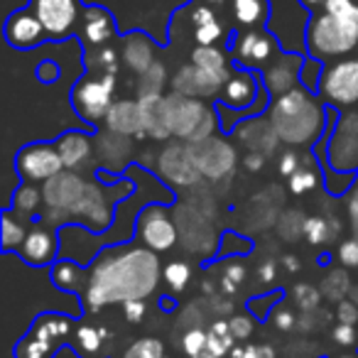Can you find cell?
Returning <instances> with one entry per match:
<instances>
[{
	"label": "cell",
	"instance_id": "obj_57",
	"mask_svg": "<svg viewBox=\"0 0 358 358\" xmlns=\"http://www.w3.org/2000/svg\"><path fill=\"white\" fill-rule=\"evenodd\" d=\"M199 3L214 8V10H221V8H229L231 6V0H199Z\"/></svg>",
	"mask_w": 358,
	"mask_h": 358
},
{
	"label": "cell",
	"instance_id": "obj_38",
	"mask_svg": "<svg viewBox=\"0 0 358 358\" xmlns=\"http://www.w3.org/2000/svg\"><path fill=\"white\" fill-rule=\"evenodd\" d=\"M319 185V177L312 167H299L297 172L289 177V192L292 194H307Z\"/></svg>",
	"mask_w": 358,
	"mask_h": 358
},
{
	"label": "cell",
	"instance_id": "obj_43",
	"mask_svg": "<svg viewBox=\"0 0 358 358\" xmlns=\"http://www.w3.org/2000/svg\"><path fill=\"white\" fill-rule=\"evenodd\" d=\"M294 299H297V304L304 312H309V309H314L319 304L322 294H319V289H314L312 285H299V287L294 289Z\"/></svg>",
	"mask_w": 358,
	"mask_h": 358
},
{
	"label": "cell",
	"instance_id": "obj_48",
	"mask_svg": "<svg viewBox=\"0 0 358 358\" xmlns=\"http://www.w3.org/2000/svg\"><path fill=\"white\" fill-rule=\"evenodd\" d=\"M123 312H125V319H128L130 324L143 322V317H145V302H143V299H133V302H123Z\"/></svg>",
	"mask_w": 358,
	"mask_h": 358
},
{
	"label": "cell",
	"instance_id": "obj_6",
	"mask_svg": "<svg viewBox=\"0 0 358 358\" xmlns=\"http://www.w3.org/2000/svg\"><path fill=\"white\" fill-rule=\"evenodd\" d=\"M71 334V319L57 312L35 317L25 336L17 341L15 358H52L66 343Z\"/></svg>",
	"mask_w": 358,
	"mask_h": 358
},
{
	"label": "cell",
	"instance_id": "obj_50",
	"mask_svg": "<svg viewBox=\"0 0 358 358\" xmlns=\"http://www.w3.org/2000/svg\"><path fill=\"white\" fill-rule=\"evenodd\" d=\"M299 162H302V157H299L294 150H289V152L282 155V159H280V172H282L285 177H292L299 169Z\"/></svg>",
	"mask_w": 358,
	"mask_h": 358
},
{
	"label": "cell",
	"instance_id": "obj_29",
	"mask_svg": "<svg viewBox=\"0 0 358 358\" xmlns=\"http://www.w3.org/2000/svg\"><path fill=\"white\" fill-rule=\"evenodd\" d=\"M27 231H30L27 224L15 219L10 209L3 211V216H0V248H3V253H13V250L17 253L20 245L25 243Z\"/></svg>",
	"mask_w": 358,
	"mask_h": 358
},
{
	"label": "cell",
	"instance_id": "obj_9",
	"mask_svg": "<svg viewBox=\"0 0 358 358\" xmlns=\"http://www.w3.org/2000/svg\"><path fill=\"white\" fill-rule=\"evenodd\" d=\"M327 148V167L338 174L358 172V108L341 110L338 123L331 125L324 138Z\"/></svg>",
	"mask_w": 358,
	"mask_h": 358
},
{
	"label": "cell",
	"instance_id": "obj_49",
	"mask_svg": "<svg viewBox=\"0 0 358 358\" xmlns=\"http://www.w3.org/2000/svg\"><path fill=\"white\" fill-rule=\"evenodd\" d=\"M334 341H338L341 346L356 343V329H353V324H338V327L334 329Z\"/></svg>",
	"mask_w": 358,
	"mask_h": 358
},
{
	"label": "cell",
	"instance_id": "obj_1",
	"mask_svg": "<svg viewBox=\"0 0 358 358\" xmlns=\"http://www.w3.org/2000/svg\"><path fill=\"white\" fill-rule=\"evenodd\" d=\"M159 280V260L150 248L106 250L91 263L84 299L91 312L115 302L145 299Z\"/></svg>",
	"mask_w": 358,
	"mask_h": 358
},
{
	"label": "cell",
	"instance_id": "obj_35",
	"mask_svg": "<svg viewBox=\"0 0 358 358\" xmlns=\"http://www.w3.org/2000/svg\"><path fill=\"white\" fill-rule=\"evenodd\" d=\"M162 275H164V282H167L174 292H182L192 278V268L187 263H182V260H174V263H169L167 268L162 270Z\"/></svg>",
	"mask_w": 358,
	"mask_h": 358
},
{
	"label": "cell",
	"instance_id": "obj_25",
	"mask_svg": "<svg viewBox=\"0 0 358 358\" xmlns=\"http://www.w3.org/2000/svg\"><path fill=\"white\" fill-rule=\"evenodd\" d=\"M106 125H108V130H113V133H118V135H125V138L145 135L138 101H115V103L110 106L108 115H106Z\"/></svg>",
	"mask_w": 358,
	"mask_h": 358
},
{
	"label": "cell",
	"instance_id": "obj_26",
	"mask_svg": "<svg viewBox=\"0 0 358 358\" xmlns=\"http://www.w3.org/2000/svg\"><path fill=\"white\" fill-rule=\"evenodd\" d=\"M57 150H59L62 159H64L66 169H79L86 159L91 157V150H94V143L86 133H79V130H66L59 138L55 140Z\"/></svg>",
	"mask_w": 358,
	"mask_h": 358
},
{
	"label": "cell",
	"instance_id": "obj_10",
	"mask_svg": "<svg viewBox=\"0 0 358 358\" xmlns=\"http://www.w3.org/2000/svg\"><path fill=\"white\" fill-rule=\"evenodd\" d=\"M226 50H229L231 62L236 66L250 71H263L282 52V47H280L278 37L268 27H263V30L234 32Z\"/></svg>",
	"mask_w": 358,
	"mask_h": 358
},
{
	"label": "cell",
	"instance_id": "obj_61",
	"mask_svg": "<svg viewBox=\"0 0 358 358\" xmlns=\"http://www.w3.org/2000/svg\"><path fill=\"white\" fill-rule=\"evenodd\" d=\"M273 358H275V356H273Z\"/></svg>",
	"mask_w": 358,
	"mask_h": 358
},
{
	"label": "cell",
	"instance_id": "obj_16",
	"mask_svg": "<svg viewBox=\"0 0 358 358\" xmlns=\"http://www.w3.org/2000/svg\"><path fill=\"white\" fill-rule=\"evenodd\" d=\"M3 35H6V42L13 47V50H35L42 42H47L45 25L40 22V17L35 15L30 6L20 8V10H13L8 15L6 25H3Z\"/></svg>",
	"mask_w": 358,
	"mask_h": 358
},
{
	"label": "cell",
	"instance_id": "obj_46",
	"mask_svg": "<svg viewBox=\"0 0 358 358\" xmlns=\"http://www.w3.org/2000/svg\"><path fill=\"white\" fill-rule=\"evenodd\" d=\"M336 319L341 324H353L356 327L358 322V304L353 299H341L336 307Z\"/></svg>",
	"mask_w": 358,
	"mask_h": 358
},
{
	"label": "cell",
	"instance_id": "obj_40",
	"mask_svg": "<svg viewBox=\"0 0 358 358\" xmlns=\"http://www.w3.org/2000/svg\"><path fill=\"white\" fill-rule=\"evenodd\" d=\"M182 348L187 351V356H201V353L209 348V334H204L201 329H192V331L185 334V341H182Z\"/></svg>",
	"mask_w": 358,
	"mask_h": 358
},
{
	"label": "cell",
	"instance_id": "obj_36",
	"mask_svg": "<svg viewBox=\"0 0 358 358\" xmlns=\"http://www.w3.org/2000/svg\"><path fill=\"white\" fill-rule=\"evenodd\" d=\"M123 358H167V356H164V346L157 338H140V341H135L123 353Z\"/></svg>",
	"mask_w": 358,
	"mask_h": 358
},
{
	"label": "cell",
	"instance_id": "obj_34",
	"mask_svg": "<svg viewBox=\"0 0 358 358\" xmlns=\"http://www.w3.org/2000/svg\"><path fill=\"white\" fill-rule=\"evenodd\" d=\"M231 343H234V334H231L229 322H216L214 327H211L209 348H206V351L214 353L216 358H221L231 348Z\"/></svg>",
	"mask_w": 358,
	"mask_h": 358
},
{
	"label": "cell",
	"instance_id": "obj_47",
	"mask_svg": "<svg viewBox=\"0 0 358 358\" xmlns=\"http://www.w3.org/2000/svg\"><path fill=\"white\" fill-rule=\"evenodd\" d=\"M229 327H231L234 338H248L250 334H253V322H250L248 317H234L229 322Z\"/></svg>",
	"mask_w": 358,
	"mask_h": 358
},
{
	"label": "cell",
	"instance_id": "obj_18",
	"mask_svg": "<svg viewBox=\"0 0 358 358\" xmlns=\"http://www.w3.org/2000/svg\"><path fill=\"white\" fill-rule=\"evenodd\" d=\"M115 37H118V25L113 13L103 6H86L76 30V40H81L84 50H99L110 45Z\"/></svg>",
	"mask_w": 358,
	"mask_h": 358
},
{
	"label": "cell",
	"instance_id": "obj_8",
	"mask_svg": "<svg viewBox=\"0 0 358 358\" xmlns=\"http://www.w3.org/2000/svg\"><path fill=\"white\" fill-rule=\"evenodd\" d=\"M172 20L189 30L194 47H229V40L234 35L231 27H226V22L221 20L219 10L199 0H189L185 8H179Z\"/></svg>",
	"mask_w": 358,
	"mask_h": 358
},
{
	"label": "cell",
	"instance_id": "obj_58",
	"mask_svg": "<svg viewBox=\"0 0 358 358\" xmlns=\"http://www.w3.org/2000/svg\"><path fill=\"white\" fill-rule=\"evenodd\" d=\"M285 265H287L289 273H297V270H299V258H292V255H287V258H285Z\"/></svg>",
	"mask_w": 358,
	"mask_h": 358
},
{
	"label": "cell",
	"instance_id": "obj_44",
	"mask_svg": "<svg viewBox=\"0 0 358 358\" xmlns=\"http://www.w3.org/2000/svg\"><path fill=\"white\" fill-rule=\"evenodd\" d=\"M234 358H273V348L268 346H255V343H245V346H236L231 351Z\"/></svg>",
	"mask_w": 358,
	"mask_h": 358
},
{
	"label": "cell",
	"instance_id": "obj_59",
	"mask_svg": "<svg viewBox=\"0 0 358 358\" xmlns=\"http://www.w3.org/2000/svg\"><path fill=\"white\" fill-rule=\"evenodd\" d=\"M351 299L358 304V285H356V287H351Z\"/></svg>",
	"mask_w": 358,
	"mask_h": 358
},
{
	"label": "cell",
	"instance_id": "obj_31",
	"mask_svg": "<svg viewBox=\"0 0 358 358\" xmlns=\"http://www.w3.org/2000/svg\"><path fill=\"white\" fill-rule=\"evenodd\" d=\"M302 234L307 236V241L312 245H322L331 234H338V221H327L322 216H312V219H304Z\"/></svg>",
	"mask_w": 358,
	"mask_h": 358
},
{
	"label": "cell",
	"instance_id": "obj_5",
	"mask_svg": "<svg viewBox=\"0 0 358 358\" xmlns=\"http://www.w3.org/2000/svg\"><path fill=\"white\" fill-rule=\"evenodd\" d=\"M317 96L336 110L358 108V52L324 64Z\"/></svg>",
	"mask_w": 358,
	"mask_h": 358
},
{
	"label": "cell",
	"instance_id": "obj_54",
	"mask_svg": "<svg viewBox=\"0 0 358 358\" xmlns=\"http://www.w3.org/2000/svg\"><path fill=\"white\" fill-rule=\"evenodd\" d=\"M226 278L234 280L236 285H241V282H243V278H245L243 265H229V270H226Z\"/></svg>",
	"mask_w": 358,
	"mask_h": 358
},
{
	"label": "cell",
	"instance_id": "obj_11",
	"mask_svg": "<svg viewBox=\"0 0 358 358\" xmlns=\"http://www.w3.org/2000/svg\"><path fill=\"white\" fill-rule=\"evenodd\" d=\"M27 6L45 25L50 42H64L76 37L86 3L84 0H30Z\"/></svg>",
	"mask_w": 358,
	"mask_h": 358
},
{
	"label": "cell",
	"instance_id": "obj_56",
	"mask_svg": "<svg viewBox=\"0 0 358 358\" xmlns=\"http://www.w3.org/2000/svg\"><path fill=\"white\" fill-rule=\"evenodd\" d=\"M260 278H263L265 282H270V280L275 278V263H270V260H268V263L260 268Z\"/></svg>",
	"mask_w": 358,
	"mask_h": 358
},
{
	"label": "cell",
	"instance_id": "obj_30",
	"mask_svg": "<svg viewBox=\"0 0 358 358\" xmlns=\"http://www.w3.org/2000/svg\"><path fill=\"white\" fill-rule=\"evenodd\" d=\"M45 204V196L42 192L37 189L32 182H25L15 189L13 194V201H10V211L15 216H35L40 211V206Z\"/></svg>",
	"mask_w": 358,
	"mask_h": 358
},
{
	"label": "cell",
	"instance_id": "obj_21",
	"mask_svg": "<svg viewBox=\"0 0 358 358\" xmlns=\"http://www.w3.org/2000/svg\"><path fill=\"white\" fill-rule=\"evenodd\" d=\"M159 177L174 187H192L199 182L201 172L192 157L189 145H169L159 152L157 157Z\"/></svg>",
	"mask_w": 358,
	"mask_h": 358
},
{
	"label": "cell",
	"instance_id": "obj_3",
	"mask_svg": "<svg viewBox=\"0 0 358 358\" xmlns=\"http://www.w3.org/2000/svg\"><path fill=\"white\" fill-rule=\"evenodd\" d=\"M307 57L336 62L358 50V0H327L319 10L309 13L304 27Z\"/></svg>",
	"mask_w": 358,
	"mask_h": 358
},
{
	"label": "cell",
	"instance_id": "obj_45",
	"mask_svg": "<svg viewBox=\"0 0 358 358\" xmlns=\"http://www.w3.org/2000/svg\"><path fill=\"white\" fill-rule=\"evenodd\" d=\"M338 260H341L346 268H358V238L343 241L338 245Z\"/></svg>",
	"mask_w": 358,
	"mask_h": 358
},
{
	"label": "cell",
	"instance_id": "obj_19",
	"mask_svg": "<svg viewBox=\"0 0 358 358\" xmlns=\"http://www.w3.org/2000/svg\"><path fill=\"white\" fill-rule=\"evenodd\" d=\"M138 234L143 238V243L155 253H164V250L174 248L177 243V229L167 219L162 206L148 204L138 216Z\"/></svg>",
	"mask_w": 358,
	"mask_h": 358
},
{
	"label": "cell",
	"instance_id": "obj_7",
	"mask_svg": "<svg viewBox=\"0 0 358 358\" xmlns=\"http://www.w3.org/2000/svg\"><path fill=\"white\" fill-rule=\"evenodd\" d=\"M89 179L76 174L74 169H62L57 177L47 179L42 187V196H45L47 214L45 221L52 226H66V219H74V211L79 201L84 199Z\"/></svg>",
	"mask_w": 358,
	"mask_h": 358
},
{
	"label": "cell",
	"instance_id": "obj_62",
	"mask_svg": "<svg viewBox=\"0 0 358 358\" xmlns=\"http://www.w3.org/2000/svg\"><path fill=\"white\" fill-rule=\"evenodd\" d=\"M356 270H358V268H356Z\"/></svg>",
	"mask_w": 358,
	"mask_h": 358
},
{
	"label": "cell",
	"instance_id": "obj_28",
	"mask_svg": "<svg viewBox=\"0 0 358 358\" xmlns=\"http://www.w3.org/2000/svg\"><path fill=\"white\" fill-rule=\"evenodd\" d=\"M50 273H52V282H55V287L64 289V292L79 294L81 289H86L89 273H84V265H79L76 260L57 258V263L52 265Z\"/></svg>",
	"mask_w": 358,
	"mask_h": 358
},
{
	"label": "cell",
	"instance_id": "obj_12",
	"mask_svg": "<svg viewBox=\"0 0 358 358\" xmlns=\"http://www.w3.org/2000/svg\"><path fill=\"white\" fill-rule=\"evenodd\" d=\"M15 169L22 182L45 185L47 179L57 177L66 167L55 143H30L15 155Z\"/></svg>",
	"mask_w": 358,
	"mask_h": 358
},
{
	"label": "cell",
	"instance_id": "obj_23",
	"mask_svg": "<svg viewBox=\"0 0 358 358\" xmlns=\"http://www.w3.org/2000/svg\"><path fill=\"white\" fill-rule=\"evenodd\" d=\"M270 13H273L270 0H231L229 6L234 32L263 30V27H268Z\"/></svg>",
	"mask_w": 358,
	"mask_h": 358
},
{
	"label": "cell",
	"instance_id": "obj_53",
	"mask_svg": "<svg viewBox=\"0 0 358 358\" xmlns=\"http://www.w3.org/2000/svg\"><path fill=\"white\" fill-rule=\"evenodd\" d=\"M348 214H351L353 229H356V234H358V187L353 189L351 199H348Z\"/></svg>",
	"mask_w": 358,
	"mask_h": 358
},
{
	"label": "cell",
	"instance_id": "obj_13",
	"mask_svg": "<svg viewBox=\"0 0 358 358\" xmlns=\"http://www.w3.org/2000/svg\"><path fill=\"white\" fill-rule=\"evenodd\" d=\"M209 108L211 106H204L201 99H192V96L177 94V91L167 94L162 99V115L169 135L192 140L204 115L209 113Z\"/></svg>",
	"mask_w": 358,
	"mask_h": 358
},
{
	"label": "cell",
	"instance_id": "obj_55",
	"mask_svg": "<svg viewBox=\"0 0 358 358\" xmlns=\"http://www.w3.org/2000/svg\"><path fill=\"white\" fill-rule=\"evenodd\" d=\"M324 3H327V0H299V6H302V8H304V10H307V13H314V10H319V8H322Z\"/></svg>",
	"mask_w": 358,
	"mask_h": 358
},
{
	"label": "cell",
	"instance_id": "obj_52",
	"mask_svg": "<svg viewBox=\"0 0 358 358\" xmlns=\"http://www.w3.org/2000/svg\"><path fill=\"white\" fill-rule=\"evenodd\" d=\"M275 324H278V329H282V331L292 329V327H294L292 312H278V314H275Z\"/></svg>",
	"mask_w": 358,
	"mask_h": 358
},
{
	"label": "cell",
	"instance_id": "obj_39",
	"mask_svg": "<svg viewBox=\"0 0 358 358\" xmlns=\"http://www.w3.org/2000/svg\"><path fill=\"white\" fill-rule=\"evenodd\" d=\"M322 71H324V62L314 59V57H307V59H304V66H302V76H299L302 86H307L312 94H317Z\"/></svg>",
	"mask_w": 358,
	"mask_h": 358
},
{
	"label": "cell",
	"instance_id": "obj_15",
	"mask_svg": "<svg viewBox=\"0 0 358 358\" xmlns=\"http://www.w3.org/2000/svg\"><path fill=\"white\" fill-rule=\"evenodd\" d=\"M307 57L299 55V52H280L263 71H258L260 79H263V86L268 89L270 99H278V96L292 91L294 86H299V76H302V66Z\"/></svg>",
	"mask_w": 358,
	"mask_h": 358
},
{
	"label": "cell",
	"instance_id": "obj_4",
	"mask_svg": "<svg viewBox=\"0 0 358 358\" xmlns=\"http://www.w3.org/2000/svg\"><path fill=\"white\" fill-rule=\"evenodd\" d=\"M115 91V71L108 69H89L84 79H79L71 86V108L76 110L81 120L89 125H99L106 120L113 101Z\"/></svg>",
	"mask_w": 358,
	"mask_h": 358
},
{
	"label": "cell",
	"instance_id": "obj_51",
	"mask_svg": "<svg viewBox=\"0 0 358 358\" xmlns=\"http://www.w3.org/2000/svg\"><path fill=\"white\" fill-rule=\"evenodd\" d=\"M265 164V155L263 152H250L248 157H245V169L248 172H260Z\"/></svg>",
	"mask_w": 358,
	"mask_h": 358
},
{
	"label": "cell",
	"instance_id": "obj_42",
	"mask_svg": "<svg viewBox=\"0 0 358 358\" xmlns=\"http://www.w3.org/2000/svg\"><path fill=\"white\" fill-rule=\"evenodd\" d=\"M280 297H282L280 292H270V294H265V297H258V299L253 297V299H248V309L258 319H265V317H268L270 309H273L275 304L280 302Z\"/></svg>",
	"mask_w": 358,
	"mask_h": 358
},
{
	"label": "cell",
	"instance_id": "obj_24",
	"mask_svg": "<svg viewBox=\"0 0 358 358\" xmlns=\"http://www.w3.org/2000/svg\"><path fill=\"white\" fill-rule=\"evenodd\" d=\"M123 62L135 71V74H145L150 66L155 64V45L145 32L135 30L123 37Z\"/></svg>",
	"mask_w": 358,
	"mask_h": 358
},
{
	"label": "cell",
	"instance_id": "obj_41",
	"mask_svg": "<svg viewBox=\"0 0 358 358\" xmlns=\"http://www.w3.org/2000/svg\"><path fill=\"white\" fill-rule=\"evenodd\" d=\"M35 79L40 81V84H57V81L62 79V66L57 64L55 59H45L40 62V64L35 66Z\"/></svg>",
	"mask_w": 358,
	"mask_h": 358
},
{
	"label": "cell",
	"instance_id": "obj_14",
	"mask_svg": "<svg viewBox=\"0 0 358 358\" xmlns=\"http://www.w3.org/2000/svg\"><path fill=\"white\" fill-rule=\"evenodd\" d=\"M192 157H194L196 167L204 177L209 179H224L234 172L236 167V150L231 148L226 140L219 138H206V140H196L189 143Z\"/></svg>",
	"mask_w": 358,
	"mask_h": 358
},
{
	"label": "cell",
	"instance_id": "obj_17",
	"mask_svg": "<svg viewBox=\"0 0 358 358\" xmlns=\"http://www.w3.org/2000/svg\"><path fill=\"white\" fill-rule=\"evenodd\" d=\"M22 260L32 268H47V265L57 263V255H59V229L52 231L47 226V221H35L30 224V231H27L25 243L17 250Z\"/></svg>",
	"mask_w": 358,
	"mask_h": 358
},
{
	"label": "cell",
	"instance_id": "obj_37",
	"mask_svg": "<svg viewBox=\"0 0 358 358\" xmlns=\"http://www.w3.org/2000/svg\"><path fill=\"white\" fill-rule=\"evenodd\" d=\"M164 81H167V74H164V64H159V62H155L152 66H150L145 74H140V94H159L164 86Z\"/></svg>",
	"mask_w": 358,
	"mask_h": 358
},
{
	"label": "cell",
	"instance_id": "obj_60",
	"mask_svg": "<svg viewBox=\"0 0 358 358\" xmlns=\"http://www.w3.org/2000/svg\"><path fill=\"white\" fill-rule=\"evenodd\" d=\"M341 358H358V356H341Z\"/></svg>",
	"mask_w": 358,
	"mask_h": 358
},
{
	"label": "cell",
	"instance_id": "obj_2",
	"mask_svg": "<svg viewBox=\"0 0 358 358\" xmlns=\"http://www.w3.org/2000/svg\"><path fill=\"white\" fill-rule=\"evenodd\" d=\"M265 113L275 135L287 145L312 148L329 133V106L302 84L270 101Z\"/></svg>",
	"mask_w": 358,
	"mask_h": 358
},
{
	"label": "cell",
	"instance_id": "obj_20",
	"mask_svg": "<svg viewBox=\"0 0 358 358\" xmlns=\"http://www.w3.org/2000/svg\"><path fill=\"white\" fill-rule=\"evenodd\" d=\"M226 81H229L226 76H219L214 71L189 62L172 76V91L192 96V99H216Z\"/></svg>",
	"mask_w": 358,
	"mask_h": 358
},
{
	"label": "cell",
	"instance_id": "obj_32",
	"mask_svg": "<svg viewBox=\"0 0 358 358\" xmlns=\"http://www.w3.org/2000/svg\"><path fill=\"white\" fill-rule=\"evenodd\" d=\"M322 292L327 294L331 302H341L346 294H351V280H348L346 270H334L322 280Z\"/></svg>",
	"mask_w": 358,
	"mask_h": 358
},
{
	"label": "cell",
	"instance_id": "obj_33",
	"mask_svg": "<svg viewBox=\"0 0 358 358\" xmlns=\"http://www.w3.org/2000/svg\"><path fill=\"white\" fill-rule=\"evenodd\" d=\"M103 338H106V329H101V327L96 329V327H91V324H86V327H81L79 331H76V348H79L86 358H91L101 348Z\"/></svg>",
	"mask_w": 358,
	"mask_h": 358
},
{
	"label": "cell",
	"instance_id": "obj_22",
	"mask_svg": "<svg viewBox=\"0 0 358 358\" xmlns=\"http://www.w3.org/2000/svg\"><path fill=\"white\" fill-rule=\"evenodd\" d=\"M113 214L115 209L108 196V189L89 182L84 199L79 201V206L74 211V219L84 221V229L89 231H108L110 224H113Z\"/></svg>",
	"mask_w": 358,
	"mask_h": 358
},
{
	"label": "cell",
	"instance_id": "obj_27",
	"mask_svg": "<svg viewBox=\"0 0 358 358\" xmlns=\"http://www.w3.org/2000/svg\"><path fill=\"white\" fill-rule=\"evenodd\" d=\"M162 94H140L138 106H140V120H143V130L150 138L164 140L169 138V130L164 125L162 115Z\"/></svg>",
	"mask_w": 358,
	"mask_h": 358
}]
</instances>
